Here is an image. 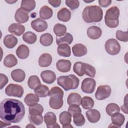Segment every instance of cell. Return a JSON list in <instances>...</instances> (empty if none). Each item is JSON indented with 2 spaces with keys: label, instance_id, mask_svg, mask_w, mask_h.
<instances>
[{
  "label": "cell",
  "instance_id": "34",
  "mask_svg": "<svg viewBox=\"0 0 128 128\" xmlns=\"http://www.w3.org/2000/svg\"><path fill=\"white\" fill-rule=\"evenodd\" d=\"M82 72L84 74H86L92 78H94L96 75V70L92 66L83 62L82 64Z\"/></svg>",
  "mask_w": 128,
  "mask_h": 128
},
{
  "label": "cell",
  "instance_id": "13",
  "mask_svg": "<svg viewBox=\"0 0 128 128\" xmlns=\"http://www.w3.org/2000/svg\"><path fill=\"white\" fill-rule=\"evenodd\" d=\"M40 76L42 81L48 84L53 83L56 79V75L55 73L50 70L42 71L40 74Z\"/></svg>",
  "mask_w": 128,
  "mask_h": 128
},
{
  "label": "cell",
  "instance_id": "26",
  "mask_svg": "<svg viewBox=\"0 0 128 128\" xmlns=\"http://www.w3.org/2000/svg\"><path fill=\"white\" fill-rule=\"evenodd\" d=\"M18 38L12 34H8L4 38V44L8 48H14L18 43Z\"/></svg>",
  "mask_w": 128,
  "mask_h": 128
},
{
  "label": "cell",
  "instance_id": "52",
  "mask_svg": "<svg viewBox=\"0 0 128 128\" xmlns=\"http://www.w3.org/2000/svg\"><path fill=\"white\" fill-rule=\"evenodd\" d=\"M121 110L125 112L126 114H128V109H127V104H125V105H124L121 106Z\"/></svg>",
  "mask_w": 128,
  "mask_h": 128
},
{
  "label": "cell",
  "instance_id": "3",
  "mask_svg": "<svg viewBox=\"0 0 128 128\" xmlns=\"http://www.w3.org/2000/svg\"><path fill=\"white\" fill-rule=\"evenodd\" d=\"M57 83L64 90L68 91L77 88L79 86L80 80L74 74H72L59 76L57 79Z\"/></svg>",
  "mask_w": 128,
  "mask_h": 128
},
{
  "label": "cell",
  "instance_id": "20",
  "mask_svg": "<svg viewBox=\"0 0 128 128\" xmlns=\"http://www.w3.org/2000/svg\"><path fill=\"white\" fill-rule=\"evenodd\" d=\"M111 120L112 124L114 125V126L120 128L124 124L125 117L122 114L118 112L114 114L111 116Z\"/></svg>",
  "mask_w": 128,
  "mask_h": 128
},
{
  "label": "cell",
  "instance_id": "23",
  "mask_svg": "<svg viewBox=\"0 0 128 128\" xmlns=\"http://www.w3.org/2000/svg\"><path fill=\"white\" fill-rule=\"evenodd\" d=\"M52 56L48 53L42 54L38 58V64L41 67H48L52 62Z\"/></svg>",
  "mask_w": 128,
  "mask_h": 128
},
{
  "label": "cell",
  "instance_id": "5",
  "mask_svg": "<svg viewBox=\"0 0 128 128\" xmlns=\"http://www.w3.org/2000/svg\"><path fill=\"white\" fill-rule=\"evenodd\" d=\"M105 50L110 55L118 54L120 50V45L114 38H110L107 40L104 44Z\"/></svg>",
  "mask_w": 128,
  "mask_h": 128
},
{
  "label": "cell",
  "instance_id": "44",
  "mask_svg": "<svg viewBox=\"0 0 128 128\" xmlns=\"http://www.w3.org/2000/svg\"><path fill=\"white\" fill-rule=\"evenodd\" d=\"M82 62H77L74 63L73 66V70L78 76H82L84 75L82 72Z\"/></svg>",
  "mask_w": 128,
  "mask_h": 128
},
{
  "label": "cell",
  "instance_id": "24",
  "mask_svg": "<svg viewBox=\"0 0 128 128\" xmlns=\"http://www.w3.org/2000/svg\"><path fill=\"white\" fill-rule=\"evenodd\" d=\"M57 52L58 55L64 57H69L71 54L70 47L66 44H61L58 45Z\"/></svg>",
  "mask_w": 128,
  "mask_h": 128
},
{
  "label": "cell",
  "instance_id": "29",
  "mask_svg": "<svg viewBox=\"0 0 128 128\" xmlns=\"http://www.w3.org/2000/svg\"><path fill=\"white\" fill-rule=\"evenodd\" d=\"M81 96L76 92L70 93L67 98V102L69 105L76 104L80 106L81 104Z\"/></svg>",
  "mask_w": 128,
  "mask_h": 128
},
{
  "label": "cell",
  "instance_id": "8",
  "mask_svg": "<svg viewBox=\"0 0 128 128\" xmlns=\"http://www.w3.org/2000/svg\"><path fill=\"white\" fill-rule=\"evenodd\" d=\"M96 82L95 80L92 78H84L81 84V88L83 92L86 94L92 93L96 88Z\"/></svg>",
  "mask_w": 128,
  "mask_h": 128
},
{
  "label": "cell",
  "instance_id": "22",
  "mask_svg": "<svg viewBox=\"0 0 128 128\" xmlns=\"http://www.w3.org/2000/svg\"><path fill=\"white\" fill-rule=\"evenodd\" d=\"M12 78L15 82H23L26 78L25 72L22 69H16L13 70L10 74Z\"/></svg>",
  "mask_w": 128,
  "mask_h": 128
},
{
  "label": "cell",
  "instance_id": "12",
  "mask_svg": "<svg viewBox=\"0 0 128 128\" xmlns=\"http://www.w3.org/2000/svg\"><path fill=\"white\" fill-rule=\"evenodd\" d=\"M15 20L20 24L25 23L29 19L28 12L24 10L22 8H18L16 12L14 14Z\"/></svg>",
  "mask_w": 128,
  "mask_h": 128
},
{
  "label": "cell",
  "instance_id": "48",
  "mask_svg": "<svg viewBox=\"0 0 128 128\" xmlns=\"http://www.w3.org/2000/svg\"><path fill=\"white\" fill-rule=\"evenodd\" d=\"M68 112L70 113L71 116H73L74 114L81 112L82 110L79 107V106L76 104H71L68 108Z\"/></svg>",
  "mask_w": 128,
  "mask_h": 128
},
{
  "label": "cell",
  "instance_id": "9",
  "mask_svg": "<svg viewBox=\"0 0 128 128\" xmlns=\"http://www.w3.org/2000/svg\"><path fill=\"white\" fill-rule=\"evenodd\" d=\"M44 122L48 128H60L56 122V114L51 112L46 113L44 116Z\"/></svg>",
  "mask_w": 128,
  "mask_h": 128
},
{
  "label": "cell",
  "instance_id": "2",
  "mask_svg": "<svg viewBox=\"0 0 128 128\" xmlns=\"http://www.w3.org/2000/svg\"><path fill=\"white\" fill-rule=\"evenodd\" d=\"M103 12L101 8L98 6H89L83 10L82 16L84 22L87 23L98 22L102 20Z\"/></svg>",
  "mask_w": 128,
  "mask_h": 128
},
{
  "label": "cell",
  "instance_id": "40",
  "mask_svg": "<svg viewBox=\"0 0 128 128\" xmlns=\"http://www.w3.org/2000/svg\"><path fill=\"white\" fill-rule=\"evenodd\" d=\"M73 41V36L70 33H66V34L61 38H56V42L58 45L61 44H70Z\"/></svg>",
  "mask_w": 128,
  "mask_h": 128
},
{
  "label": "cell",
  "instance_id": "45",
  "mask_svg": "<svg viewBox=\"0 0 128 128\" xmlns=\"http://www.w3.org/2000/svg\"><path fill=\"white\" fill-rule=\"evenodd\" d=\"M50 97L53 96H64V91L58 86L52 87L50 91L49 95Z\"/></svg>",
  "mask_w": 128,
  "mask_h": 128
},
{
  "label": "cell",
  "instance_id": "50",
  "mask_svg": "<svg viewBox=\"0 0 128 128\" xmlns=\"http://www.w3.org/2000/svg\"><path fill=\"white\" fill-rule=\"evenodd\" d=\"M99 5L104 8H106L110 5L112 0H99L98 1Z\"/></svg>",
  "mask_w": 128,
  "mask_h": 128
},
{
  "label": "cell",
  "instance_id": "42",
  "mask_svg": "<svg viewBox=\"0 0 128 128\" xmlns=\"http://www.w3.org/2000/svg\"><path fill=\"white\" fill-rule=\"evenodd\" d=\"M73 121L74 124L78 126H83L86 122L85 118L81 112L76 114L73 116Z\"/></svg>",
  "mask_w": 128,
  "mask_h": 128
},
{
  "label": "cell",
  "instance_id": "53",
  "mask_svg": "<svg viewBox=\"0 0 128 128\" xmlns=\"http://www.w3.org/2000/svg\"><path fill=\"white\" fill-rule=\"evenodd\" d=\"M6 2H8V3H9L10 4H12L16 2L17 0H14V1H12V0H8H8H6Z\"/></svg>",
  "mask_w": 128,
  "mask_h": 128
},
{
  "label": "cell",
  "instance_id": "35",
  "mask_svg": "<svg viewBox=\"0 0 128 128\" xmlns=\"http://www.w3.org/2000/svg\"><path fill=\"white\" fill-rule=\"evenodd\" d=\"M36 7V2L34 0H23L21 2L20 8L27 12L33 10Z\"/></svg>",
  "mask_w": 128,
  "mask_h": 128
},
{
  "label": "cell",
  "instance_id": "36",
  "mask_svg": "<svg viewBox=\"0 0 128 128\" xmlns=\"http://www.w3.org/2000/svg\"><path fill=\"white\" fill-rule=\"evenodd\" d=\"M41 84L39 78L36 75L31 76L28 79V85L30 89L35 90L38 86Z\"/></svg>",
  "mask_w": 128,
  "mask_h": 128
},
{
  "label": "cell",
  "instance_id": "46",
  "mask_svg": "<svg viewBox=\"0 0 128 128\" xmlns=\"http://www.w3.org/2000/svg\"><path fill=\"white\" fill-rule=\"evenodd\" d=\"M66 4L71 10H74L78 8L80 2L78 0H66Z\"/></svg>",
  "mask_w": 128,
  "mask_h": 128
},
{
  "label": "cell",
  "instance_id": "51",
  "mask_svg": "<svg viewBox=\"0 0 128 128\" xmlns=\"http://www.w3.org/2000/svg\"><path fill=\"white\" fill-rule=\"evenodd\" d=\"M48 3L52 6L54 7H58L60 6L61 4V0H48Z\"/></svg>",
  "mask_w": 128,
  "mask_h": 128
},
{
  "label": "cell",
  "instance_id": "28",
  "mask_svg": "<svg viewBox=\"0 0 128 128\" xmlns=\"http://www.w3.org/2000/svg\"><path fill=\"white\" fill-rule=\"evenodd\" d=\"M39 14L42 19L48 20L52 17L53 15V11L49 6H44L40 8Z\"/></svg>",
  "mask_w": 128,
  "mask_h": 128
},
{
  "label": "cell",
  "instance_id": "1",
  "mask_svg": "<svg viewBox=\"0 0 128 128\" xmlns=\"http://www.w3.org/2000/svg\"><path fill=\"white\" fill-rule=\"evenodd\" d=\"M25 115V108L22 102L14 98H6L0 104V118L6 123H18Z\"/></svg>",
  "mask_w": 128,
  "mask_h": 128
},
{
  "label": "cell",
  "instance_id": "18",
  "mask_svg": "<svg viewBox=\"0 0 128 128\" xmlns=\"http://www.w3.org/2000/svg\"><path fill=\"white\" fill-rule=\"evenodd\" d=\"M86 116L88 120L91 123H96L100 118V114L96 109H91L86 112Z\"/></svg>",
  "mask_w": 128,
  "mask_h": 128
},
{
  "label": "cell",
  "instance_id": "31",
  "mask_svg": "<svg viewBox=\"0 0 128 128\" xmlns=\"http://www.w3.org/2000/svg\"><path fill=\"white\" fill-rule=\"evenodd\" d=\"M4 64L7 68H12L16 66L18 64V60L12 54H8L4 60Z\"/></svg>",
  "mask_w": 128,
  "mask_h": 128
},
{
  "label": "cell",
  "instance_id": "7",
  "mask_svg": "<svg viewBox=\"0 0 128 128\" xmlns=\"http://www.w3.org/2000/svg\"><path fill=\"white\" fill-rule=\"evenodd\" d=\"M112 90L108 85H102L98 87L95 97L98 100H102L108 98L111 94Z\"/></svg>",
  "mask_w": 128,
  "mask_h": 128
},
{
  "label": "cell",
  "instance_id": "6",
  "mask_svg": "<svg viewBox=\"0 0 128 128\" xmlns=\"http://www.w3.org/2000/svg\"><path fill=\"white\" fill-rule=\"evenodd\" d=\"M24 90L23 88L18 84H10L5 89L6 94L10 96L21 98L24 94Z\"/></svg>",
  "mask_w": 128,
  "mask_h": 128
},
{
  "label": "cell",
  "instance_id": "14",
  "mask_svg": "<svg viewBox=\"0 0 128 128\" xmlns=\"http://www.w3.org/2000/svg\"><path fill=\"white\" fill-rule=\"evenodd\" d=\"M72 64L68 60L62 59L58 60L56 63V66L58 70L62 72H67L70 70Z\"/></svg>",
  "mask_w": 128,
  "mask_h": 128
},
{
  "label": "cell",
  "instance_id": "43",
  "mask_svg": "<svg viewBox=\"0 0 128 128\" xmlns=\"http://www.w3.org/2000/svg\"><path fill=\"white\" fill-rule=\"evenodd\" d=\"M116 38L122 42H127L128 41V32H123L120 30H118L116 34Z\"/></svg>",
  "mask_w": 128,
  "mask_h": 128
},
{
  "label": "cell",
  "instance_id": "49",
  "mask_svg": "<svg viewBox=\"0 0 128 128\" xmlns=\"http://www.w3.org/2000/svg\"><path fill=\"white\" fill-rule=\"evenodd\" d=\"M8 82V77L4 74H0V89L2 90L3 88L7 84Z\"/></svg>",
  "mask_w": 128,
  "mask_h": 128
},
{
  "label": "cell",
  "instance_id": "17",
  "mask_svg": "<svg viewBox=\"0 0 128 128\" xmlns=\"http://www.w3.org/2000/svg\"><path fill=\"white\" fill-rule=\"evenodd\" d=\"M86 34L92 40L99 38L102 34V30L100 28L97 26H91L87 29Z\"/></svg>",
  "mask_w": 128,
  "mask_h": 128
},
{
  "label": "cell",
  "instance_id": "27",
  "mask_svg": "<svg viewBox=\"0 0 128 128\" xmlns=\"http://www.w3.org/2000/svg\"><path fill=\"white\" fill-rule=\"evenodd\" d=\"M28 120L32 124L38 126L43 122L44 120L41 113H30L28 115Z\"/></svg>",
  "mask_w": 128,
  "mask_h": 128
},
{
  "label": "cell",
  "instance_id": "25",
  "mask_svg": "<svg viewBox=\"0 0 128 128\" xmlns=\"http://www.w3.org/2000/svg\"><path fill=\"white\" fill-rule=\"evenodd\" d=\"M16 54L19 58L26 59L30 54V49L26 46L21 44L16 50Z\"/></svg>",
  "mask_w": 128,
  "mask_h": 128
},
{
  "label": "cell",
  "instance_id": "32",
  "mask_svg": "<svg viewBox=\"0 0 128 128\" xmlns=\"http://www.w3.org/2000/svg\"><path fill=\"white\" fill-rule=\"evenodd\" d=\"M54 38L52 35L49 33H45L42 34L40 38V42L44 46H50L53 42Z\"/></svg>",
  "mask_w": 128,
  "mask_h": 128
},
{
  "label": "cell",
  "instance_id": "19",
  "mask_svg": "<svg viewBox=\"0 0 128 128\" xmlns=\"http://www.w3.org/2000/svg\"><path fill=\"white\" fill-rule=\"evenodd\" d=\"M74 55L76 57H80L86 55L87 53L86 46L82 44H77L72 47Z\"/></svg>",
  "mask_w": 128,
  "mask_h": 128
},
{
  "label": "cell",
  "instance_id": "33",
  "mask_svg": "<svg viewBox=\"0 0 128 128\" xmlns=\"http://www.w3.org/2000/svg\"><path fill=\"white\" fill-rule=\"evenodd\" d=\"M34 93L39 97L45 98L49 95L50 90L46 86L40 84L34 90Z\"/></svg>",
  "mask_w": 128,
  "mask_h": 128
},
{
  "label": "cell",
  "instance_id": "15",
  "mask_svg": "<svg viewBox=\"0 0 128 128\" xmlns=\"http://www.w3.org/2000/svg\"><path fill=\"white\" fill-rule=\"evenodd\" d=\"M62 96H50L49 100V104L51 108L54 110H58L63 106Z\"/></svg>",
  "mask_w": 128,
  "mask_h": 128
},
{
  "label": "cell",
  "instance_id": "10",
  "mask_svg": "<svg viewBox=\"0 0 128 128\" xmlns=\"http://www.w3.org/2000/svg\"><path fill=\"white\" fill-rule=\"evenodd\" d=\"M30 24L32 28L38 32H42L48 28L47 22L41 18H38L32 20Z\"/></svg>",
  "mask_w": 128,
  "mask_h": 128
},
{
  "label": "cell",
  "instance_id": "41",
  "mask_svg": "<svg viewBox=\"0 0 128 128\" xmlns=\"http://www.w3.org/2000/svg\"><path fill=\"white\" fill-rule=\"evenodd\" d=\"M106 111L108 116H112L114 114L119 112L120 111V108L117 104L115 103H110L106 106Z\"/></svg>",
  "mask_w": 128,
  "mask_h": 128
},
{
  "label": "cell",
  "instance_id": "38",
  "mask_svg": "<svg viewBox=\"0 0 128 128\" xmlns=\"http://www.w3.org/2000/svg\"><path fill=\"white\" fill-rule=\"evenodd\" d=\"M54 32L57 36L61 37L66 32V27L65 25L60 24H56L54 26Z\"/></svg>",
  "mask_w": 128,
  "mask_h": 128
},
{
  "label": "cell",
  "instance_id": "11",
  "mask_svg": "<svg viewBox=\"0 0 128 128\" xmlns=\"http://www.w3.org/2000/svg\"><path fill=\"white\" fill-rule=\"evenodd\" d=\"M59 120L63 128H73L70 124L72 122V116L69 112L66 111L62 112L59 116Z\"/></svg>",
  "mask_w": 128,
  "mask_h": 128
},
{
  "label": "cell",
  "instance_id": "37",
  "mask_svg": "<svg viewBox=\"0 0 128 128\" xmlns=\"http://www.w3.org/2000/svg\"><path fill=\"white\" fill-rule=\"evenodd\" d=\"M22 39L28 44H34L37 40V36L34 33L32 32H27L23 34Z\"/></svg>",
  "mask_w": 128,
  "mask_h": 128
},
{
  "label": "cell",
  "instance_id": "16",
  "mask_svg": "<svg viewBox=\"0 0 128 128\" xmlns=\"http://www.w3.org/2000/svg\"><path fill=\"white\" fill-rule=\"evenodd\" d=\"M25 27L24 26L17 23H13L11 24L8 28V32L17 36H20L25 31Z\"/></svg>",
  "mask_w": 128,
  "mask_h": 128
},
{
  "label": "cell",
  "instance_id": "47",
  "mask_svg": "<svg viewBox=\"0 0 128 128\" xmlns=\"http://www.w3.org/2000/svg\"><path fill=\"white\" fill-rule=\"evenodd\" d=\"M28 110H29V113L39 112V113L42 114L44 112V108L41 104H36L34 106H30L28 108Z\"/></svg>",
  "mask_w": 128,
  "mask_h": 128
},
{
  "label": "cell",
  "instance_id": "39",
  "mask_svg": "<svg viewBox=\"0 0 128 128\" xmlns=\"http://www.w3.org/2000/svg\"><path fill=\"white\" fill-rule=\"evenodd\" d=\"M81 104L86 110L90 109L94 106V100L90 96H84L82 99Z\"/></svg>",
  "mask_w": 128,
  "mask_h": 128
},
{
  "label": "cell",
  "instance_id": "21",
  "mask_svg": "<svg viewBox=\"0 0 128 128\" xmlns=\"http://www.w3.org/2000/svg\"><path fill=\"white\" fill-rule=\"evenodd\" d=\"M57 17L59 20L63 22H67L71 18V12L66 8H63L58 10Z\"/></svg>",
  "mask_w": 128,
  "mask_h": 128
},
{
  "label": "cell",
  "instance_id": "4",
  "mask_svg": "<svg viewBox=\"0 0 128 128\" xmlns=\"http://www.w3.org/2000/svg\"><path fill=\"white\" fill-rule=\"evenodd\" d=\"M120 16L119 8L116 6L109 8L104 16V22L107 26L110 28L117 27L119 24L118 18Z\"/></svg>",
  "mask_w": 128,
  "mask_h": 128
},
{
  "label": "cell",
  "instance_id": "30",
  "mask_svg": "<svg viewBox=\"0 0 128 128\" xmlns=\"http://www.w3.org/2000/svg\"><path fill=\"white\" fill-rule=\"evenodd\" d=\"M39 96L36 94L32 93L27 94L24 99V102L29 106H34L39 102Z\"/></svg>",
  "mask_w": 128,
  "mask_h": 128
}]
</instances>
